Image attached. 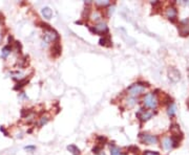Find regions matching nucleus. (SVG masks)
<instances>
[{
  "label": "nucleus",
  "mask_w": 189,
  "mask_h": 155,
  "mask_svg": "<svg viewBox=\"0 0 189 155\" xmlns=\"http://www.w3.org/2000/svg\"><path fill=\"white\" fill-rule=\"evenodd\" d=\"M144 105L149 109H156L158 106V97L156 93H147L144 97Z\"/></svg>",
  "instance_id": "1"
},
{
  "label": "nucleus",
  "mask_w": 189,
  "mask_h": 155,
  "mask_svg": "<svg viewBox=\"0 0 189 155\" xmlns=\"http://www.w3.org/2000/svg\"><path fill=\"white\" fill-rule=\"evenodd\" d=\"M139 138H140L141 142H143L145 145H156L159 142L158 136L149 134V133H140Z\"/></svg>",
  "instance_id": "2"
},
{
  "label": "nucleus",
  "mask_w": 189,
  "mask_h": 155,
  "mask_svg": "<svg viewBox=\"0 0 189 155\" xmlns=\"http://www.w3.org/2000/svg\"><path fill=\"white\" fill-rule=\"evenodd\" d=\"M44 40H45V42H57V41H59V35L58 33H57L55 29H53V28H49V29H45V32H44V36H43Z\"/></svg>",
  "instance_id": "3"
},
{
  "label": "nucleus",
  "mask_w": 189,
  "mask_h": 155,
  "mask_svg": "<svg viewBox=\"0 0 189 155\" xmlns=\"http://www.w3.org/2000/svg\"><path fill=\"white\" fill-rule=\"evenodd\" d=\"M144 90H145V87L141 86L139 83H135V84L130 85V86L127 88V92L129 93V95L133 97H135V95H139V94H141L142 92H144Z\"/></svg>",
  "instance_id": "4"
},
{
  "label": "nucleus",
  "mask_w": 189,
  "mask_h": 155,
  "mask_svg": "<svg viewBox=\"0 0 189 155\" xmlns=\"http://www.w3.org/2000/svg\"><path fill=\"white\" fill-rule=\"evenodd\" d=\"M90 31L94 34H97V35H104V34L108 33V27L105 22H99L94 27H90Z\"/></svg>",
  "instance_id": "5"
},
{
  "label": "nucleus",
  "mask_w": 189,
  "mask_h": 155,
  "mask_svg": "<svg viewBox=\"0 0 189 155\" xmlns=\"http://www.w3.org/2000/svg\"><path fill=\"white\" fill-rule=\"evenodd\" d=\"M153 115V112L151 111H147V110H144L141 108L138 112H137V117L139 119V121L141 122H146V121H148L149 119H151Z\"/></svg>",
  "instance_id": "6"
},
{
  "label": "nucleus",
  "mask_w": 189,
  "mask_h": 155,
  "mask_svg": "<svg viewBox=\"0 0 189 155\" xmlns=\"http://www.w3.org/2000/svg\"><path fill=\"white\" fill-rule=\"evenodd\" d=\"M165 15L171 22H176V17H178V11L174 6H168L165 11Z\"/></svg>",
  "instance_id": "7"
},
{
  "label": "nucleus",
  "mask_w": 189,
  "mask_h": 155,
  "mask_svg": "<svg viewBox=\"0 0 189 155\" xmlns=\"http://www.w3.org/2000/svg\"><path fill=\"white\" fill-rule=\"evenodd\" d=\"M168 76H169V79H170L172 82H178L180 80V78H181V74H180L179 70L176 69V68H173V67L169 68Z\"/></svg>",
  "instance_id": "8"
},
{
  "label": "nucleus",
  "mask_w": 189,
  "mask_h": 155,
  "mask_svg": "<svg viewBox=\"0 0 189 155\" xmlns=\"http://www.w3.org/2000/svg\"><path fill=\"white\" fill-rule=\"evenodd\" d=\"M61 51H62L61 44H60L59 41H57V42H55L53 44V47H51V56L54 57V58H58L61 55Z\"/></svg>",
  "instance_id": "9"
},
{
  "label": "nucleus",
  "mask_w": 189,
  "mask_h": 155,
  "mask_svg": "<svg viewBox=\"0 0 189 155\" xmlns=\"http://www.w3.org/2000/svg\"><path fill=\"white\" fill-rule=\"evenodd\" d=\"M187 21H182V23L179 25V33L181 36H183V37H185V36H188L189 35V25L188 24H186Z\"/></svg>",
  "instance_id": "10"
},
{
  "label": "nucleus",
  "mask_w": 189,
  "mask_h": 155,
  "mask_svg": "<svg viewBox=\"0 0 189 155\" xmlns=\"http://www.w3.org/2000/svg\"><path fill=\"white\" fill-rule=\"evenodd\" d=\"M99 44L100 45H102V46H105V47H110V46L113 45V44H111V40H110L109 35L106 34L105 36H103V38L100 39Z\"/></svg>",
  "instance_id": "11"
},
{
  "label": "nucleus",
  "mask_w": 189,
  "mask_h": 155,
  "mask_svg": "<svg viewBox=\"0 0 189 155\" xmlns=\"http://www.w3.org/2000/svg\"><path fill=\"white\" fill-rule=\"evenodd\" d=\"M163 147L166 149V150H171L173 148V142L171 140V137H164L163 138Z\"/></svg>",
  "instance_id": "12"
},
{
  "label": "nucleus",
  "mask_w": 189,
  "mask_h": 155,
  "mask_svg": "<svg viewBox=\"0 0 189 155\" xmlns=\"http://www.w3.org/2000/svg\"><path fill=\"white\" fill-rule=\"evenodd\" d=\"M11 51H12V47H11L10 45L4 46V47L2 48V50H1V58L6 59L8 55L11 53Z\"/></svg>",
  "instance_id": "13"
},
{
  "label": "nucleus",
  "mask_w": 189,
  "mask_h": 155,
  "mask_svg": "<svg viewBox=\"0 0 189 155\" xmlns=\"http://www.w3.org/2000/svg\"><path fill=\"white\" fill-rule=\"evenodd\" d=\"M42 15L45 19H51L53 16V12L49 8H42Z\"/></svg>",
  "instance_id": "14"
},
{
  "label": "nucleus",
  "mask_w": 189,
  "mask_h": 155,
  "mask_svg": "<svg viewBox=\"0 0 189 155\" xmlns=\"http://www.w3.org/2000/svg\"><path fill=\"white\" fill-rule=\"evenodd\" d=\"M67 150H68L69 152L72 153L73 155H81V152H80V150L78 149V147H76L75 145L67 146Z\"/></svg>",
  "instance_id": "15"
},
{
  "label": "nucleus",
  "mask_w": 189,
  "mask_h": 155,
  "mask_svg": "<svg viewBox=\"0 0 189 155\" xmlns=\"http://www.w3.org/2000/svg\"><path fill=\"white\" fill-rule=\"evenodd\" d=\"M28 83V79H21L20 81L18 82V84H17V86H15L14 87V89L15 90H17V89H20V88H22V87H24L26 84Z\"/></svg>",
  "instance_id": "16"
},
{
  "label": "nucleus",
  "mask_w": 189,
  "mask_h": 155,
  "mask_svg": "<svg viewBox=\"0 0 189 155\" xmlns=\"http://www.w3.org/2000/svg\"><path fill=\"white\" fill-rule=\"evenodd\" d=\"M126 106L129 107V108H131V107H133L135 105V103H137V100L135 99V97H129L128 99H126Z\"/></svg>",
  "instance_id": "17"
},
{
  "label": "nucleus",
  "mask_w": 189,
  "mask_h": 155,
  "mask_svg": "<svg viewBox=\"0 0 189 155\" xmlns=\"http://www.w3.org/2000/svg\"><path fill=\"white\" fill-rule=\"evenodd\" d=\"M167 113L170 117L174 116V114H176V106H174V104L169 105L168 109H167Z\"/></svg>",
  "instance_id": "18"
},
{
  "label": "nucleus",
  "mask_w": 189,
  "mask_h": 155,
  "mask_svg": "<svg viewBox=\"0 0 189 155\" xmlns=\"http://www.w3.org/2000/svg\"><path fill=\"white\" fill-rule=\"evenodd\" d=\"M110 155H122V153L120 152V149L117 148L115 145L110 146Z\"/></svg>",
  "instance_id": "19"
},
{
  "label": "nucleus",
  "mask_w": 189,
  "mask_h": 155,
  "mask_svg": "<svg viewBox=\"0 0 189 155\" xmlns=\"http://www.w3.org/2000/svg\"><path fill=\"white\" fill-rule=\"evenodd\" d=\"M97 140H98V144H100L99 146H101V147H102L103 145H105V142H107V138L105 137V136H98Z\"/></svg>",
  "instance_id": "20"
},
{
  "label": "nucleus",
  "mask_w": 189,
  "mask_h": 155,
  "mask_svg": "<svg viewBox=\"0 0 189 155\" xmlns=\"http://www.w3.org/2000/svg\"><path fill=\"white\" fill-rule=\"evenodd\" d=\"M47 122H49V117L47 116H42L40 119V122H39V126H43V125L47 124Z\"/></svg>",
  "instance_id": "21"
},
{
  "label": "nucleus",
  "mask_w": 189,
  "mask_h": 155,
  "mask_svg": "<svg viewBox=\"0 0 189 155\" xmlns=\"http://www.w3.org/2000/svg\"><path fill=\"white\" fill-rule=\"evenodd\" d=\"M102 151V147L101 146H96V147H94V149H92V153L94 154H100V152Z\"/></svg>",
  "instance_id": "22"
},
{
  "label": "nucleus",
  "mask_w": 189,
  "mask_h": 155,
  "mask_svg": "<svg viewBox=\"0 0 189 155\" xmlns=\"http://www.w3.org/2000/svg\"><path fill=\"white\" fill-rule=\"evenodd\" d=\"M127 150H129L131 153H138L139 148L137 147V146H129V147L127 148Z\"/></svg>",
  "instance_id": "23"
},
{
  "label": "nucleus",
  "mask_w": 189,
  "mask_h": 155,
  "mask_svg": "<svg viewBox=\"0 0 189 155\" xmlns=\"http://www.w3.org/2000/svg\"><path fill=\"white\" fill-rule=\"evenodd\" d=\"M100 18H101V15H100V13H98V12H96V13L92 15V20H99Z\"/></svg>",
  "instance_id": "24"
},
{
  "label": "nucleus",
  "mask_w": 189,
  "mask_h": 155,
  "mask_svg": "<svg viewBox=\"0 0 189 155\" xmlns=\"http://www.w3.org/2000/svg\"><path fill=\"white\" fill-rule=\"evenodd\" d=\"M144 155H159L158 152H152V151H145Z\"/></svg>",
  "instance_id": "25"
},
{
  "label": "nucleus",
  "mask_w": 189,
  "mask_h": 155,
  "mask_svg": "<svg viewBox=\"0 0 189 155\" xmlns=\"http://www.w3.org/2000/svg\"><path fill=\"white\" fill-rule=\"evenodd\" d=\"M97 4H98V5H102V6H106V5L109 4V2H108V1H104V2H101V1H98Z\"/></svg>",
  "instance_id": "26"
},
{
  "label": "nucleus",
  "mask_w": 189,
  "mask_h": 155,
  "mask_svg": "<svg viewBox=\"0 0 189 155\" xmlns=\"http://www.w3.org/2000/svg\"><path fill=\"white\" fill-rule=\"evenodd\" d=\"M0 130H1V131H2V132L4 133V135H5V136H8V131H6V130H5V128H4V127H1V128H0Z\"/></svg>",
  "instance_id": "27"
},
{
  "label": "nucleus",
  "mask_w": 189,
  "mask_h": 155,
  "mask_svg": "<svg viewBox=\"0 0 189 155\" xmlns=\"http://www.w3.org/2000/svg\"><path fill=\"white\" fill-rule=\"evenodd\" d=\"M36 149V148L34 147V146H28V147H25V150H32V151H34Z\"/></svg>",
  "instance_id": "28"
},
{
  "label": "nucleus",
  "mask_w": 189,
  "mask_h": 155,
  "mask_svg": "<svg viewBox=\"0 0 189 155\" xmlns=\"http://www.w3.org/2000/svg\"><path fill=\"white\" fill-rule=\"evenodd\" d=\"M122 155H123V154H122Z\"/></svg>",
  "instance_id": "29"
}]
</instances>
